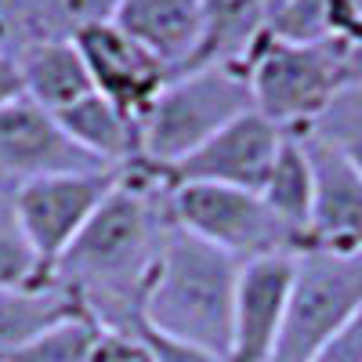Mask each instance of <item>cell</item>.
<instances>
[{
	"label": "cell",
	"instance_id": "obj_1",
	"mask_svg": "<svg viewBox=\"0 0 362 362\" xmlns=\"http://www.w3.org/2000/svg\"><path fill=\"white\" fill-rule=\"evenodd\" d=\"M170 228V185L160 170L134 160L116 174L102 206L54 264L51 283L76 293L87 319L102 329L138 334L145 286Z\"/></svg>",
	"mask_w": 362,
	"mask_h": 362
},
{
	"label": "cell",
	"instance_id": "obj_2",
	"mask_svg": "<svg viewBox=\"0 0 362 362\" xmlns=\"http://www.w3.org/2000/svg\"><path fill=\"white\" fill-rule=\"evenodd\" d=\"M239 261L170 228L141 300V326L153 334L228 358Z\"/></svg>",
	"mask_w": 362,
	"mask_h": 362
},
{
	"label": "cell",
	"instance_id": "obj_3",
	"mask_svg": "<svg viewBox=\"0 0 362 362\" xmlns=\"http://www.w3.org/2000/svg\"><path fill=\"white\" fill-rule=\"evenodd\" d=\"M250 87L235 66L185 69L163 83L138 124V160L167 170L214 138L235 116L250 112Z\"/></svg>",
	"mask_w": 362,
	"mask_h": 362
},
{
	"label": "cell",
	"instance_id": "obj_4",
	"mask_svg": "<svg viewBox=\"0 0 362 362\" xmlns=\"http://www.w3.org/2000/svg\"><path fill=\"white\" fill-rule=\"evenodd\" d=\"M254 109L283 131H308L351 87L348 44H290L264 33L243 62Z\"/></svg>",
	"mask_w": 362,
	"mask_h": 362
},
{
	"label": "cell",
	"instance_id": "obj_5",
	"mask_svg": "<svg viewBox=\"0 0 362 362\" xmlns=\"http://www.w3.org/2000/svg\"><path fill=\"white\" fill-rule=\"evenodd\" d=\"M362 308V250H300L293 257V286L283 334L272 362H312L322 344Z\"/></svg>",
	"mask_w": 362,
	"mask_h": 362
},
{
	"label": "cell",
	"instance_id": "obj_6",
	"mask_svg": "<svg viewBox=\"0 0 362 362\" xmlns=\"http://www.w3.org/2000/svg\"><path fill=\"white\" fill-rule=\"evenodd\" d=\"M170 218L181 232L228 254L232 261H254L268 254H300L293 235L272 218L257 192L225 185H174Z\"/></svg>",
	"mask_w": 362,
	"mask_h": 362
},
{
	"label": "cell",
	"instance_id": "obj_7",
	"mask_svg": "<svg viewBox=\"0 0 362 362\" xmlns=\"http://www.w3.org/2000/svg\"><path fill=\"white\" fill-rule=\"evenodd\" d=\"M119 170H80V174H51L33 177L11 189V206L22 235L40 257L51 276L62 254L76 243V235L102 206Z\"/></svg>",
	"mask_w": 362,
	"mask_h": 362
},
{
	"label": "cell",
	"instance_id": "obj_8",
	"mask_svg": "<svg viewBox=\"0 0 362 362\" xmlns=\"http://www.w3.org/2000/svg\"><path fill=\"white\" fill-rule=\"evenodd\" d=\"M283 138H286L283 127H276L257 109H250L243 116H235L232 124H225L214 138H206L181 163L160 170V177L170 189L174 185H225V189H243V192L261 196Z\"/></svg>",
	"mask_w": 362,
	"mask_h": 362
},
{
	"label": "cell",
	"instance_id": "obj_9",
	"mask_svg": "<svg viewBox=\"0 0 362 362\" xmlns=\"http://www.w3.org/2000/svg\"><path fill=\"white\" fill-rule=\"evenodd\" d=\"M87 76L98 95L138 127L148 112L153 98L163 90V83L174 76L163 62H156L145 47H138L131 37H124L112 22L90 25L73 37Z\"/></svg>",
	"mask_w": 362,
	"mask_h": 362
},
{
	"label": "cell",
	"instance_id": "obj_10",
	"mask_svg": "<svg viewBox=\"0 0 362 362\" xmlns=\"http://www.w3.org/2000/svg\"><path fill=\"white\" fill-rule=\"evenodd\" d=\"M109 170L69 141L58 119L25 95L0 105V181H33L51 174Z\"/></svg>",
	"mask_w": 362,
	"mask_h": 362
},
{
	"label": "cell",
	"instance_id": "obj_11",
	"mask_svg": "<svg viewBox=\"0 0 362 362\" xmlns=\"http://www.w3.org/2000/svg\"><path fill=\"white\" fill-rule=\"evenodd\" d=\"M293 257L297 254H268L239 264L228 362H272L290 305Z\"/></svg>",
	"mask_w": 362,
	"mask_h": 362
},
{
	"label": "cell",
	"instance_id": "obj_12",
	"mask_svg": "<svg viewBox=\"0 0 362 362\" xmlns=\"http://www.w3.org/2000/svg\"><path fill=\"white\" fill-rule=\"evenodd\" d=\"M300 138H305L312 177H315L308 250L358 254L362 250V174L312 131H300Z\"/></svg>",
	"mask_w": 362,
	"mask_h": 362
},
{
	"label": "cell",
	"instance_id": "obj_13",
	"mask_svg": "<svg viewBox=\"0 0 362 362\" xmlns=\"http://www.w3.org/2000/svg\"><path fill=\"white\" fill-rule=\"evenodd\" d=\"M119 33L163 62L174 76L196 66L203 44L199 0H119L112 18Z\"/></svg>",
	"mask_w": 362,
	"mask_h": 362
},
{
	"label": "cell",
	"instance_id": "obj_14",
	"mask_svg": "<svg viewBox=\"0 0 362 362\" xmlns=\"http://www.w3.org/2000/svg\"><path fill=\"white\" fill-rule=\"evenodd\" d=\"M22 95L37 102L51 116L66 112L80 98L95 95V83L87 76V66L73 40H37L29 44L18 58Z\"/></svg>",
	"mask_w": 362,
	"mask_h": 362
},
{
	"label": "cell",
	"instance_id": "obj_15",
	"mask_svg": "<svg viewBox=\"0 0 362 362\" xmlns=\"http://www.w3.org/2000/svg\"><path fill=\"white\" fill-rule=\"evenodd\" d=\"M264 206L276 218L300 250H308V232H312V203H315V177H312V160L300 131H286L279 156L268 170V181L261 189Z\"/></svg>",
	"mask_w": 362,
	"mask_h": 362
},
{
	"label": "cell",
	"instance_id": "obj_16",
	"mask_svg": "<svg viewBox=\"0 0 362 362\" xmlns=\"http://www.w3.org/2000/svg\"><path fill=\"white\" fill-rule=\"evenodd\" d=\"M54 119L76 148H83L90 160L109 170H124L138 160V127L127 116H119L98 90L58 112Z\"/></svg>",
	"mask_w": 362,
	"mask_h": 362
},
{
	"label": "cell",
	"instance_id": "obj_17",
	"mask_svg": "<svg viewBox=\"0 0 362 362\" xmlns=\"http://www.w3.org/2000/svg\"><path fill=\"white\" fill-rule=\"evenodd\" d=\"M203 8V44L196 66H235L243 69L254 44L268 33V15L261 0H199Z\"/></svg>",
	"mask_w": 362,
	"mask_h": 362
},
{
	"label": "cell",
	"instance_id": "obj_18",
	"mask_svg": "<svg viewBox=\"0 0 362 362\" xmlns=\"http://www.w3.org/2000/svg\"><path fill=\"white\" fill-rule=\"evenodd\" d=\"M268 33L290 44H358L362 0H286L268 18Z\"/></svg>",
	"mask_w": 362,
	"mask_h": 362
},
{
	"label": "cell",
	"instance_id": "obj_19",
	"mask_svg": "<svg viewBox=\"0 0 362 362\" xmlns=\"http://www.w3.org/2000/svg\"><path fill=\"white\" fill-rule=\"evenodd\" d=\"M87 315L76 293L58 283L29 286V290H0V351H11L25 341L40 337L44 329Z\"/></svg>",
	"mask_w": 362,
	"mask_h": 362
},
{
	"label": "cell",
	"instance_id": "obj_20",
	"mask_svg": "<svg viewBox=\"0 0 362 362\" xmlns=\"http://www.w3.org/2000/svg\"><path fill=\"white\" fill-rule=\"evenodd\" d=\"M102 334V326L87 315L66 319L51 329H44L40 337L25 341L11 351H0V362H90L95 341Z\"/></svg>",
	"mask_w": 362,
	"mask_h": 362
},
{
	"label": "cell",
	"instance_id": "obj_21",
	"mask_svg": "<svg viewBox=\"0 0 362 362\" xmlns=\"http://www.w3.org/2000/svg\"><path fill=\"white\" fill-rule=\"evenodd\" d=\"M25 4L37 44V40H73L83 29L109 22L119 0H25Z\"/></svg>",
	"mask_w": 362,
	"mask_h": 362
},
{
	"label": "cell",
	"instance_id": "obj_22",
	"mask_svg": "<svg viewBox=\"0 0 362 362\" xmlns=\"http://www.w3.org/2000/svg\"><path fill=\"white\" fill-rule=\"evenodd\" d=\"M44 283H51V276L18 228L11 192L0 189V290H29Z\"/></svg>",
	"mask_w": 362,
	"mask_h": 362
},
{
	"label": "cell",
	"instance_id": "obj_23",
	"mask_svg": "<svg viewBox=\"0 0 362 362\" xmlns=\"http://www.w3.org/2000/svg\"><path fill=\"white\" fill-rule=\"evenodd\" d=\"M315 138H322L362 174V83L348 87L326 105V112L308 127Z\"/></svg>",
	"mask_w": 362,
	"mask_h": 362
},
{
	"label": "cell",
	"instance_id": "obj_24",
	"mask_svg": "<svg viewBox=\"0 0 362 362\" xmlns=\"http://www.w3.org/2000/svg\"><path fill=\"white\" fill-rule=\"evenodd\" d=\"M90 362H156L153 344L145 341V334H124V329H102Z\"/></svg>",
	"mask_w": 362,
	"mask_h": 362
},
{
	"label": "cell",
	"instance_id": "obj_25",
	"mask_svg": "<svg viewBox=\"0 0 362 362\" xmlns=\"http://www.w3.org/2000/svg\"><path fill=\"white\" fill-rule=\"evenodd\" d=\"M312 362H362V308L322 344Z\"/></svg>",
	"mask_w": 362,
	"mask_h": 362
},
{
	"label": "cell",
	"instance_id": "obj_26",
	"mask_svg": "<svg viewBox=\"0 0 362 362\" xmlns=\"http://www.w3.org/2000/svg\"><path fill=\"white\" fill-rule=\"evenodd\" d=\"M141 334H145L148 344H153L156 362H228V358H221V355H210V351H199V348H189V344L167 341V337L153 334V329H145V326H141Z\"/></svg>",
	"mask_w": 362,
	"mask_h": 362
},
{
	"label": "cell",
	"instance_id": "obj_27",
	"mask_svg": "<svg viewBox=\"0 0 362 362\" xmlns=\"http://www.w3.org/2000/svg\"><path fill=\"white\" fill-rule=\"evenodd\" d=\"M22 95V76H18V62L11 54H0V105H8L11 98Z\"/></svg>",
	"mask_w": 362,
	"mask_h": 362
},
{
	"label": "cell",
	"instance_id": "obj_28",
	"mask_svg": "<svg viewBox=\"0 0 362 362\" xmlns=\"http://www.w3.org/2000/svg\"><path fill=\"white\" fill-rule=\"evenodd\" d=\"M261 4H264V15L272 18V15H276V11H279V8L286 4V0H261Z\"/></svg>",
	"mask_w": 362,
	"mask_h": 362
}]
</instances>
